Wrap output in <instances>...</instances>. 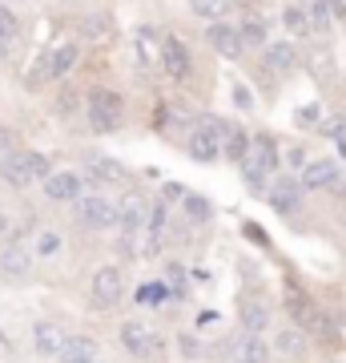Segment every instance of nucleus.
I'll list each match as a JSON object with an SVG mask.
<instances>
[{
    "instance_id": "1",
    "label": "nucleus",
    "mask_w": 346,
    "mask_h": 363,
    "mask_svg": "<svg viewBox=\"0 0 346 363\" xmlns=\"http://www.w3.org/2000/svg\"><path fill=\"white\" fill-rule=\"evenodd\" d=\"M274 169H278V145L270 142V138H254L250 150H246V157H242L246 190H250V194H266Z\"/></svg>"
},
{
    "instance_id": "2",
    "label": "nucleus",
    "mask_w": 346,
    "mask_h": 363,
    "mask_svg": "<svg viewBox=\"0 0 346 363\" xmlns=\"http://www.w3.org/2000/svg\"><path fill=\"white\" fill-rule=\"evenodd\" d=\"M52 174V162L37 150H16V154H4L0 157V178L16 186V190H25L33 182H45Z\"/></svg>"
},
{
    "instance_id": "3",
    "label": "nucleus",
    "mask_w": 346,
    "mask_h": 363,
    "mask_svg": "<svg viewBox=\"0 0 346 363\" xmlns=\"http://www.w3.org/2000/svg\"><path fill=\"white\" fill-rule=\"evenodd\" d=\"M221 133H226V121L202 117V121L190 130V142H185V150H190L193 162H214V157L221 154Z\"/></svg>"
},
{
    "instance_id": "4",
    "label": "nucleus",
    "mask_w": 346,
    "mask_h": 363,
    "mask_svg": "<svg viewBox=\"0 0 346 363\" xmlns=\"http://www.w3.org/2000/svg\"><path fill=\"white\" fill-rule=\"evenodd\" d=\"M121 117H125V101H121L113 89H93L89 93V125L97 133L117 130V125H121Z\"/></svg>"
},
{
    "instance_id": "5",
    "label": "nucleus",
    "mask_w": 346,
    "mask_h": 363,
    "mask_svg": "<svg viewBox=\"0 0 346 363\" xmlns=\"http://www.w3.org/2000/svg\"><path fill=\"white\" fill-rule=\"evenodd\" d=\"M302 190H338L346 194V174L334 157H314L302 169Z\"/></svg>"
},
{
    "instance_id": "6",
    "label": "nucleus",
    "mask_w": 346,
    "mask_h": 363,
    "mask_svg": "<svg viewBox=\"0 0 346 363\" xmlns=\"http://www.w3.org/2000/svg\"><path fill=\"white\" fill-rule=\"evenodd\" d=\"M73 65H77V45H61V49L45 52L37 65H33V73H28V85L37 89V85H45V81H57V77H64Z\"/></svg>"
},
{
    "instance_id": "7",
    "label": "nucleus",
    "mask_w": 346,
    "mask_h": 363,
    "mask_svg": "<svg viewBox=\"0 0 346 363\" xmlns=\"http://www.w3.org/2000/svg\"><path fill=\"white\" fill-rule=\"evenodd\" d=\"M89 295H93V303H97L101 311L117 307V303H121V295H125V274L117 271V267H101V271H93Z\"/></svg>"
},
{
    "instance_id": "8",
    "label": "nucleus",
    "mask_w": 346,
    "mask_h": 363,
    "mask_svg": "<svg viewBox=\"0 0 346 363\" xmlns=\"http://www.w3.org/2000/svg\"><path fill=\"white\" fill-rule=\"evenodd\" d=\"M77 222L85 230H105L117 222V206L101 194H81L77 198Z\"/></svg>"
},
{
    "instance_id": "9",
    "label": "nucleus",
    "mask_w": 346,
    "mask_h": 363,
    "mask_svg": "<svg viewBox=\"0 0 346 363\" xmlns=\"http://www.w3.org/2000/svg\"><path fill=\"white\" fill-rule=\"evenodd\" d=\"M64 343H69V331H64L61 323H52V319H40V323H33V351L37 355H49V359H57L64 351Z\"/></svg>"
},
{
    "instance_id": "10",
    "label": "nucleus",
    "mask_w": 346,
    "mask_h": 363,
    "mask_svg": "<svg viewBox=\"0 0 346 363\" xmlns=\"http://www.w3.org/2000/svg\"><path fill=\"white\" fill-rule=\"evenodd\" d=\"M121 347H125L129 355L145 359V355H154L157 351V335L142 323V319H125V323H121Z\"/></svg>"
},
{
    "instance_id": "11",
    "label": "nucleus",
    "mask_w": 346,
    "mask_h": 363,
    "mask_svg": "<svg viewBox=\"0 0 346 363\" xmlns=\"http://www.w3.org/2000/svg\"><path fill=\"white\" fill-rule=\"evenodd\" d=\"M40 186H45V194H49L52 202H77L81 190H85V178L73 174V169H52Z\"/></svg>"
},
{
    "instance_id": "12",
    "label": "nucleus",
    "mask_w": 346,
    "mask_h": 363,
    "mask_svg": "<svg viewBox=\"0 0 346 363\" xmlns=\"http://www.w3.org/2000/svg\"><path fill=\"white\" fill-rule=\"evenodd\" d=\"M145 218H149V202H145L137 190H129V194L117 202V226L125 234H137L145 226Z\"/></svg>"
},
{
    "instance_id": "13",
    "label": "nucleus",
    "mask_w": 346,
    "mask_h": 363,
    "mask_svg": "<svg viewBox=\"0 0 346 363\" xmlns=\"http://www.w3.org/2000/svg\"><path fill=\"white\" fill-rule=\"evenodd\" d=\"M161 69H166L173 81H185V77H190L193 61H190L185 40H178V37H166V40H161Z\"/></svg>"
},
{
    "instance_id": "14",
    "label": "nucleus",
    "mask_w": 346,
    "mask_h": 363,
    "mask_svg": "<svg viewBox=\"0 0 346 363\" xmlns=\"http://www.w3.org/2000/svg\"><path fill=\"white\" fill-rule=\"evenodd\" d=\"M266 198H270V206L278 210V214H298V210H302V182L278 178L266 190Z\"/></svg>"
},
{
    "instance_id": "15",
    "label": "nucleus",
    "mask_w": 346,
    "mask_h": 363,
    "mask_svg": "<svg viewBox=\"0 0 346 363\" xmlns=\"http://www.w3.org/2000/svg\"><path fill=\"white\" fill-rule=\"evenodd\" d=\"M226 363H266V343H262V335L242 331L238 339H230V347H226Z\"/></svg>"
},
{
    "instance_id": "16",
    "label": "nucleus",
    "mask_w": 346,
    "mask_h": 363,
    "mask_svg": "<svg viewBox=\"0 0 346 363\" xmlns=\"http://www.w3.org/2000/svg\"><path fill=\"white\" fill-rule=\"evenodd\" d=\"M85 169H89L93 182H105V186H125V182H129L125 166L113 162V157H105V154H93L89 162H85Z\"/></svg>"
},
{
    "instance_id": "17",
    "label": "nucleus",
    "mask_w": 346,
    "mask_h": 363,
    "mask_svg": "<svg viewBox=\"0 0 346 363\" xmlns=\"http://www.w3.org/2000/svg\"><path fill=\"white\" fill-rule=\"evenodd\" d=\"M205 37H209V45H214V49L221 52V57H226V61H238V57H242V37H238V28H230V25H209V33H205Z\"/></svg>"
},
{
    "instance_id": "18",
    "label": "nucleus",
    "mask_w": 346,
    "mask_h": 363,
    "mask_svg": "<svg viewBox=\"0 0 346 363\" xmlns=\"http://www.w3.org/2000/svg\"><path fill=\"white\" fill-rule=\"evenodd\" d=\"M28 267H33L28 247H4L0 250V274H4V279H28Z\"/></svg>"
},
{
    "instance_id": "19",
    "label": "nucleus",
    "mask_w": 346,
    "mask_h": 363,
    "mask_svg": "<svg viewBox=\"0 0 346 363\" xmlns=\"http://www.w3.org/2000/svg\"><path fill=\"white\" fill-rule=\"evenodd\" d=\"M61 363H97V343L89 335H69L64 351L57 355Z\"/></svg>"
},
{
    "instance_id": "20",
    "label": "nucleus",
    "mask_w": 346,
    "mask_h": 363,
    "mask_svg": "<svg viewBox=\"0 0 346 363\" xmlns=\"http://www.w3.org/2000/svg\"><path fill=\"white\" fill-rule=\"evenodd\" d=\"M133 49H137V65H142V69H149V65H157V61H161V45H157L154 28H137Z\"/></svg>"
},
{
    "instance_id": "21",
    "label": "nucleus",
    "mask_w": 346,
    "mask_h": 363,
    "mask_svg": "<svg viewBox=\"0 0 346 363\" xmlns=\"http://www.w3.org/2000/svg\"><path fill=\"white\" fill-rule=\"evenodd\" d=\"M302 16H306L310 33H326V28L334 25L330 0H302Z\"/></svg>"
},
{
    "instance_id": "22",
    "label": "nucleus",
    "mask_w": 346,
    "mask_h": 363,
    "mask_svg": "<svg viewBox=\"0 0 346 363\" xmlns=\"http://www.w3.org/2000/svg\"><path fill=\"white\" fill-rule=\"evenodd\" d=\"M286 311L294 315V323L306 327V319L314 315V303H310V295L302 291V286H294V283L286 286Z\"/></svg>"
},
{
    "instance_id": "23",
    "label": "nucleus",
    "mask_w": 346,
    "mask_h": 363,
    "mask_svg": "<svg viewBox=\"0 0 346 363\" xmlns=\"http://www.w3.org/2000/svg\"><path fill=\"white\" fill-rule=\"evenodd\" d=\"M294 61H298V49L294 45H270V52H266V65L274 69V73H286V69H294Z\"/></svg>"
},
{
    "instance_id": "24",
    "label": "nucleus",
    "mask_w": 346,
    "mask_h": 363,
    "mask_svg": "<svg viewBox=\"0 0 346 363\" xmlns=\"http://www.w3.org/2000/svg\"><path fill=\"white\" fill-rule=\"evenodd\" d=\"M246 150H250V138H246L242 130H233V125H226V133H221V154L233 157V162H242Z\"/></svg>"
},
{
    "instance_id": "25",
    "label": "nucleus",
    "mask_w": 346,
    "mask_h": 363,
    "mask_svg": "<svg viewBox=\"0 0 346 363\" xmlns=\"http://www.w3.org/2000/svg\"><path fill=\"white\" fill-rule=\"evenodd\" d=\"M266 323H270V311L262 307V303H242V327L250 331V335H258Z\"/></svg>"
},
{
    "instance_id": "26",
    "label": "nucleus",
    "mask_w": 346,
    "mask_h": 363,
    "mask_svg": "<svg viewBox=\"0 0 346 363\" xmlns=\"http://www.w3.org/2000/svg\"><path fill=\"white\" fill-rule=\"evenodd\" d=\"M61 234L57 230H40L37 234V242H33V255H37V259H57V255H61Z\"/></svg>"
},
{
    "instance_id": "27",
    "label": "nucleus",
    "mask_w": 346,
    "mask_h": 363,
    "mask_svg": "<svg viewBox=\"0 0 346 363\" xmlns=\"http://www.w3.org/2000/svg\"><path fill=\"white\" fill-rule=\"evenodd\" d=\"M226 4H230V0H190V9L202 16V21H218V16L226 13Z\"/></svg>"
},
{
    "instance_id": "28",
    "label": "nucleus",
    "mask_w": 346,
    "mask_h": 363,
    "mask_svg": "<svg viewBox=\"0 0 346 363\" xmlns=\"http://www.w3.org/2000/svg\"><path fill=\"white\" fill-rule=\"evenodd\" d=\"M238 37H242V49H246V45H254V49H262V45H266V25H262V21H246Z\"/></svg>"
},
{
    "instance_id": "29",
    "label": "nucleus",
    "mask_w": 346,
    "mask_h": 363,
    "mask_svg": "<svg viewBox=\"0 0 346 363\" xmlns=\"http://www.w3.org/2000/svg\"><path fill=\"white\" fill-rule=\"evenodd\" d=\"M185 214H190L193 222H209V214H214V206L205 202L202 194H185Z\"/></svg>"
},
{
    "instance_id": "30",
    "label": "nucleus",
    "mask_w": 346,
    "mask_h": 363,
    "mask_svg": "<svg viewBox=\"0 0 346 363\" xmlns=\"http://www.w3.org/2000/svg\"><path fill=\"white\" fill-rule=\"evenodd\" d=\"M274 347H278V355H290L294 359V355H302V335L298 331H282V335L274 339Z\"/></svg>"
},
{
    "instance_id": "31",
    "label": "nucleus",
    "mask_w": 346,
    "mask_h": 363,
    "mask_svg": "<svg viewBox=\"0 0 346 363\" xmlns=\"http://www.w3.org/2000/svg\"><path fill=\"white\" fill-rule=\"evenodd\" d=\"M282 25L290 28V33H298V37H306V33H310L306 16H302V9H298V4H290V9L282 13Z\"/></svg>"
},
{
    "instance_id": "32",
    "label": "nucleus",
    "mask_w": 346,
    "mask_h": 363,
    "mask_svg": "<svg viewBox=\"0 0 346 363\" xmlns=\"http://www.w3.org/2000/svg\"><path fill=\"white\" fill-rule=\"evenodd\" d=\"M16 37V16L0 4V40H13Z\"/></svg>"
},
{
    "instance_id": "33",
    "label": "nucleus",
    "mask_w": 346,
    "mask_h": 363,
    "mask_svg": "<svg viewBox=\"0 0 346 363\" xmlns=\"http://www.w3.org/2000/svg\"><path fill=\"white\" fill-rule=\"evenodd\" d=\"M181 355H185V359H193V355H202V339H193V335H181Z\"/></svg>"
},
{
    "instance_id": "34",
    "label": "nucleus",
    "mask_w": 346,
    "mask_h": 363,
    "mask_svg": "<svg viewBox=\"0 0 346 363\" xmlns=\"http://www.w3.org/2000/svg\"><path fill=\"white\" fill-rule=\"evenodd\" d=\"M85 37H105V16H85Z\"/></svg>"
},
{
    "instance_id": "35",
    "label": "nucleus",
    "mask_w": 346,
    "mask_h": 363,
    "mask_svg": "<svg viewBox=\"0 0 346 363\" xmlns=\"http://www.w3.org/2000/svg\"><path fill=\"white\" fill-rule=\"evenodd\" d=\"M314 117H318L314 105H302V109H298V121H302V125H314Z\"/></svg>"
},
{
    "instance_id": "36",
    "label": "nucleus",
    "mask_w": 346,
    "mask_h": 363,
    "mask_svg": "<svg viewBox=\"0 0 346 363\" xmlns=\"http://www.w3.org/2000/svg\"><path fill=\"white\" fill-rule=\"evenodd\" d=\"M0 154H13V130L0 125Z\"/></svg>"
},
{
    "instance_id": "37",
    "label": "nucleus",
    "mask_w": 346,
    "mask_h": 363,
    "mask_svg": "<svg viewBox=\"0 0 346 363\" xmlns=\"http://www.w3.org/2000/svg\"><path fill=\"white\" fill-rule=\"evenodd\" d=\"M161 295H166L161 286H145V291H142V298H145V303H154V298H161Z\"/></svg>"
},
{
    "instance_id": "38",
    "label": "nucleus",
    "mask_w": 346,
    "mask_h": 363,
    "mask_svg": "<svg viewBox=\"0 0 346 363\" xmlns=\"http://www.w3.org/2000/svg\"><path fill=\"white\" fill-rule=\"evenodd\" d=\"M233 4H238V9H254L258 0H233Z\"/></svg>"
},
{
    "instance_id": "39",
    "label": "nucleus",
    "mask_w": 346,
    "mask_h": 363,
    "mask_svg": "<svg viewBox=\"0 0 346 363\" xmlns=\"http://www.w3.org/2000/svg\"><path fill=\"white\" fill-rule=\"evenodd\" d=\"M4 52H8V40H0V57H4Z\"/></svg>"
},
{
    "instance_id": "40",
    "label": "nucleus",
    "mask_w": 346,
    "mask_h": 363,
    "mask_svg": "<svg viewBox=\"0 0 346 363\" xmlns=\"http://www.w3.org/2000/svg\"><path fill=\"white\" fill-rule=\"evenodd\" d=\"M4 226H8V222H4V214H0V234H4Z\"/></svg>"
},
{
    "instance_id": "41",
    "label": "nucleus",
    "mask_w": 346,
    "mask_h": 363,
    "mask_svg": "<svg viewBox=\"0 0 346 363\" xmlns=\"http://www.w3.org/2000/svg\"><path fill=\"white\" fill-rule=\"evenodd\" d=\"M342 222H346V214H342Z\"/></svg>"
}]
</instances>
